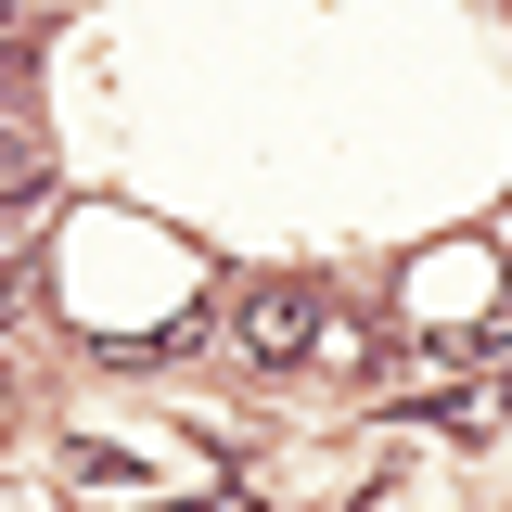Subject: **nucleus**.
I'll use <instances>...</instances> for the list:
<instances>
[{"label":"nucleus","mask_w":512,"mask_h":512,"mask_svg":"<svg viewBox=\"0 0 512 512\" xmlns=\"http://www.w3.org/2000/svg\"><path fill=\"white\" fill-rule=\"evenodd\" d=\"M231 346H244L256 372H295L333 346V308H320V282H244V308H231Z\"/></svg>","instance_id":"nucleus-1"},{"label":"nucleus","mask_w":512,"mask_h":512,"mask_svg":"<svg viewBox=\"0 0 512 512\" xmlns=\"http://www.w3.org/2000/svg\"><path fill=\"white\" fill-rule=\"evenodd\" d=\"M39 205H52V141L13 116V103H0V244H13V231H26Z\"/></svg>","instance_id":"nucleus-2"},{"label":"nucleus","mask_w":512,"mask_h":512,"mask_svg":"<svg viewBox=\"0 0 512 512\" xmlns=\"http://www.w3.org/2000/svg\"><path fill=\"white\" fill-rule=\"evenodd\" d=\"M13 320H26V282H13V256H0V333H13Z\"/></svg>","instance_id":"nucleus-3"}]
</instances>
